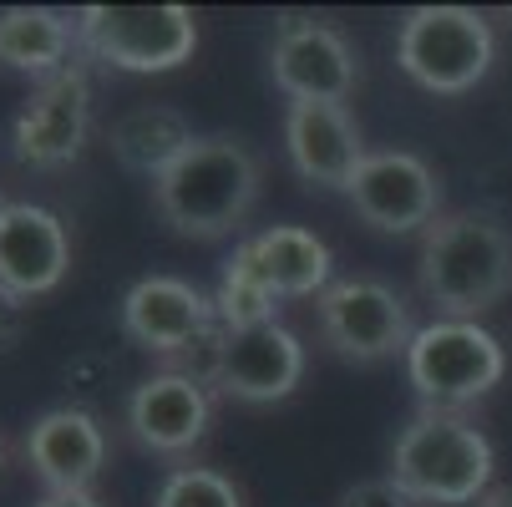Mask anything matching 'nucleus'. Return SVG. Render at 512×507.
<instances>
[{"label": "nucleus", "instance_id": "f257e3e1", "mask_svg": "<svg viewBox=\"0 0 512 507\" xmlns=\"http://www.w3.org/2000/svg\"><path fill=\"white\" fill-rule=\"evenodd\" d=\"M416 279L436 320H477L497 310L512 295V229L482 208L442 213L421 234Z\"/></svg>", "mask_w": 512, "mask_h": 507}, {"label": "nucleus", "instance_id": "f03ea898", "mask_svg": "<svg viewBox=\"0 0 512 507\" xmlns=\"http://www.w3.org/2000/svg\"><path fill=\"white\" fill-rule=\"evenodd\" d=\"M259 158L239 137H198L153 183V208L183 239H229L259 203Z\"/></svg>", "mask_w": 512, "mask_h": 507}, {"label": "nucleus", "instance_id": "7ed1b4c3", "mask_svg": "<svg viewBox=\"0 0 512 507\" xmlns=\"http://www.w3.org/2000/svg\"><path fill=\"white\" fill-rule=\"evenodd\" d=\"M492 442L462 411H416L391 442V482L421 507H467L492 492Z\"/></svg>", "mask_w": 512, "mask_h": 507}, {"label": "nucleus", "instance_id": "20e7f679", "mask_svg": "<svg viewBox=\"0 0 512 507\" xmlns=\"http://www.w3.org/2000/svg\"><path fill=\"white\" fill-rule=\"evenodd\" d=\"M497 61L492 21L472 6H416L396 31V66L436 97L472 92Z\"/></svg>", "mask_w": 512, "mask_h": 507}, {"label": "nucleus", "instance_id": "39448f33", "mask_svg": "<svg viewBox=\"0 0 512 507\" xmlns=\"http://www.w3.org/2000/svg\"><path fill=\"white\" fill-rule=\"evenodd\" d=\"M406 376L426 411H467L507 376V350L477 320H431L406 345Z\"/></svg>", "mask_w": 512, "mask_h": 507}, {"label": "nucleus", "instance_id": "423d86ee", "mask_svg": "<svg viewBox=\"0 0 512 507\" xmlns=\"http://www.w3.org/2000/svg\"><path fill=\"white\" fill-rule=\"evenodd\" d=\"M77 41L112 71H173L198 51V16L188 6H82Z\"/></svg>", "mask_w": 512, "mask_h": 507}, {"label": "nucleus", "instance_id": "0eeeda50", "mask_svg": "<svg viewBox=\"0 0 512 507\" xmlns=\"http://www.w3.org/2000/svg\"><path fill=\"white\" fill-rule=\"evenodd\" d=\"M315 310H320L325 345L335 355L355 360V366H376V360L406 355V345L416 335L411 305L396 295L386 279H371V274L335 279L315 300Z\"/></svg>", "mask_w": 512, "mask_h": 507}, {"label": "nucleus", "instance_id": "6e6552de", "mask_svg": "<svg viewBox=\"0 0 512 507\" xmlns=\"http://www.w3.org/2000/svg\"><path fill=\"white\" fill-rule=\"evenodd\" d=\"M269 71L274 87L289 102H335L345 107L350 92L360 87V61L345 31H335L320 16L284 11L274 16V41H269Z\"/></svg>", "mask_w": 512, "mask_h": 507}, {"label": "nucleus", "instance_id": "1a4fd4ad", "mask_svg": "<svg viewBox=\"0 0 512 507\" xmlns=\"http://www.w3.org/2000/svg\"><path fill=\"white\" fill-rule=\"evenodd\" d=\"M300 381H305V345L279 320L254 330H224L203 371V386L244 406H274Z\"/></svg>", "mask_w": 512, "mask_h": 507}, {"label": "nucleus", "instance_id": "9d476101", "mask_svg": "<svg viewBox=\"0 0 512 507\" xmlns=\"http://www.w3.org/2000/svg\"><path fill=\"white\" fill-rule=\"evenodd\" d=\"M92 132V82L82 66L41 82L11 122V158L31 173H56L77 163Z\"/></svg>", "mask_w": 512, "mask_h": 507}, {"label": "nucleus", "instance_id": "9b49d317", "mask_svg": "<svg viewBox=\"0 0 512 507\" xmlns=\"http://www.w3.org/2000/svg\"><path fill=\"white\" fill-rule=\"evenodd\" d=\"M350 208L376 234H426L442 219V178L416 153H365L345 188Z\"/></svg>", "mask_w": 512, "mask_h": 507}, {"label": "nucleus", "instance_id": "f8f14e48", "mask_svg": "<svg viewBox=\"0 0 512 507\" xmlns=\"http://www.w3.org/2000/svg\"><path fill=\"white\" fill-rule=\"evenodd\" d=\"M122 330L153 355H188L198 345H218L224 325L203 289L178 274H148L122 295Z\"/></svg>", "mask_w": 512, "mask_h": 507}, {"label": "nucleus", "instance_id": "ddd939ff", "mask_svg": "<svg viewBox=\"0 0 512 507\" xmlns=\"http://www.w3.org/2000/svg\"><path fill=\"white\" fill-rule=\"evenodd\" d=\"M21 452L46 492H92L97 472L107 467V431L82 406H56L31 421Z\"/></svg>", "mask_w": 512, "mask_h": 507}, {"label": "nucleus", "instance_id": "4468645a", "mask_svg": "<svg viewBox=\"0 0 512 507\" xmlns=\"http://www.w3.org/2000/svg\"><path fill=\"white\" fill-rule=\"evenodd\" d=\"M284 153L310 188L345 193L355 168L365 163L360 127L335 102H289L284 112Z\"/></svg>", "mask_w": 512, "mask_h": 507}, {"label": "nucleus", "instance_id": "2eb2a0df", "mask_svg": "<svg viewBox=\"0 0 512 507\" xmlns=\"http://www.w3.org/2000/svg\"><path fill=\"white\" fill-rule=\"evenodd\" d=\"M208 411L213 401H208L203 376L158 371L127 396V431L137 437V447H148L158 457H183L203 442Z\"/></svg>", "mask_w": 512, "mask_h": 507}, {"label": "nucleus", "instance_id": "dca6fc26", "mask_svg": "<svg viewBox=\"0 0 512 507\" xmlns=\"http://www.w3.org/2000/svg\"><path fill=\"white\" fill-rule=\"evenodd\" d=\"M71 239L66 224L41 203H11L0 219V284L16 300H36L66 279Z\"/></svg>", "mask_w": 512, "mask_h": 507}, {"label": "nucleus", "instance_id": "f3484780", "mask_svg": "<svg viewBox=\"0 0 512 507\" xmlns=\"http://www.w3.org/2000/svg\"><path fill=\"white\" fill-rule=\"evenodd\" d=\"M254 264V274L269 284L274 300H320L325 289L335 284L330 279V249L310 234V229H295V224H274L254 239L239 244Z\"/></svg>", "mask_w": 512, "mask_h": 507}, {"label": "nucleus", "instance_id": "a211bd4d", "mask_svg": "<svg viewBox=\"0 0 512 507\" xmlns=\"http://www.w3.org/2000/svg\"><path fill=\"white\" fill-rule=\"evenodd\" d=\"M77 16H61L51 6H11L0 11V61L26 77H61L71 71V51H77Z\"/></svg>", "mask_w": 512, "mask_h": 507}, {"label": "nucleus", "instance_id": "6ab92c4d", "mask_svg": "<svg viewBox=\"0 0 512 507\" xmlns=\"http://www.w3.org/2000/svg\"><path fill=\"white\" fill-rule=\"evenodd\" d=\"M112 158L127 168V173H137V178H163L193 142H198V132L188 127V117L183 112H173V107H132L127 117H117L112 122Z\"/></svg>", "mask_w": 512, "mask_h": 507}, {"label": "nucleus", "instance_id": "aec40b11", "mask_svg": "<svg viewBox=\"0 0 512 507\" xmlns=\"http://www.w3.org/2000/svg\"><path fill=\"white\" fill-rule=\"evenodd\" d=\"M213 310H218V325L224 330H254V325H274V310L279 300L269 295V284L254 274L249 254L234 249V259L218 274V295H213Z\"/></svg>", "mask_w": 512, "mask_h": 507}, {"label": "nucleus", "instance_id": "412c9836", "mask_svg": "<svg viewBox=\"0 0 512 507\" xmlns=\"http://www.w3.org/2000/svg\"><path fill=\"white\" fill-rule=\"evenodd\" d=\"M153 507H244V492L213 467H173L158 482Z\"/></svg>", "mask_w": 512, "mask_h": 507}, {"label": "nucleus", "instance_id": "4be33fe9", "mask_svg": "<svg viewBox=\"0 0 512 507\" xmlns=\"http://www.w3.org/2000/svg\"><path fill=\"white\" fill-rule=\"evenodd\" d=\"M335 507H421V502H411L391 477H365V482L345 487Z\"/></svg>", "mask_w": 512, "mask_h": 507}, {"label": "nucleus", "instance_id": "5701e85b", "mask_svg": "<svg viewBox=\"0 0 512 507\" xmlns=\"http://www.w3.org/2000/svg\"><path fill=\"white\" fill-rule=\"evenodd\" d=\"M26 335V300H16L6 284H0V355H11Z\"/></svg>", "mask_w": 512, "mask_h": 507}, {"label": "nucleus", "instance_id": "b1692460", "mask_svg": "<svg viewBox=\"0 0 512 507\" xmlns=\"http://www.w3.org/2000/svg\"><path fill=\"white\" fill-rule=\"evenodd\" d=\"M36 507H102L92 492H46Z\"/></svg>", "mask_w": 512, "mask_h": 507}, {"label": "nucleus", "instance_id": "393cba45", "mask_svg": "<svg viewBox=\"0 0 512 507\" xmlns=\"http://www.w3.org/2000/svg\"><path fill=\"white\" fill-rule=\"evenodd\" d=\"M477 507H512V487H492Z\"/></svg>", "mask_w": 512, "mask_h": 507}, {"label": "nucleus", "instance_id": "a878e982", "mask_svg": "<svg viewBox=\"0 0 512 507\" xmlns=\"http://www.w3.org/2000/svg\"><path fill=\"white\" fill-rule=\"evenodd\" d=\"M6 208H11V203H6V198H0V219H6Z\"/></svg>", "mask_w": 512, "mask_h": 507}, {"label": "nucleus", "instance_id": "bb28decb", "mask_svg": "<svg viewBox=\"0 0 512 507\" xmlns=\"http://www.w3.org/2000/svg\"><path fill=\"white\" fill-rule=\"evenodd\" d=\"M0 462H6V442H0Z\"/></svg>", "mask_w": 512, "mask_h": 507}, {"label": "nucleus", "instance_id": "cd10ccee", "mask_svg": "<svg viewBox=\"0 0 512 507\" xmlns=\"http://www.w3.org/2000/svg\"><path fill=\"white\" fill-rule=\"evenodd\" d=\"M507 21H512V6H507Z\"/></svg>", "mask_w": 512, "mask_h": 507}]
</instances>
